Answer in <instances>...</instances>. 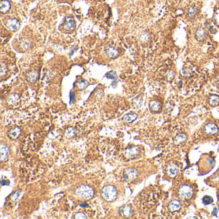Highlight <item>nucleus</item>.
<instances>
[{"instance_id":"bb28decb","label":"nucleus","mask_w":219,"mask_h":219,"mask_svg":"<svg viewBox=\"0 0 219 219\" xmlns=\"http://www.w3.org/2000/svg\"><path fill=\"white\" fill-rule=\"evenodd\" d=\"M88 85L87 81L83 80L80 81L79 83L78 84V88H79L80 90H82V89H84L86 87V85Z\"/></svg>"},{"instance_id":"f03ea898","label":"nucleus","mask_w":219,"mask_h":219,"mask_svg":"<svg viewBox=\"0 0 219 219\" xmlns=\"http://www.w3.org/2000/svg\"><path fill=\"white\" fill-rule=\"evenodd\" d=\"M101 195L104 199L111 202L116 198L117 190L112 185H106L102 189Z\"/></svg>"},{"instance_id":"5701e85b","label":"nucleus","mask_w":219,"mask_h":219,"mask_svg":"<svg viewBox=\"0 0 219 219\" xmlns=\"http://www.w3.org/2000/svg\"><path fill=\"white\" fill-rule=\"evenodd\" d=\"M213 202V199L210 196H204L202 198V203L204 205H209Z\"/></svg>"},{"instance_id":"39448f33","label":"nucleus","mask_w":219,"mask_h":219,"mask_svg":"<svg viewBox=\"0 0 219 219\" xmlns=\"http://www.w3.org/2000/svg\"><path fill=\"white\" fill-rule=\"evenodd\" d=\"M138 176V172L135 168H128L125 169L124 172L123 177L124 178L128 181L134 180Z\"/></svg>"},{"instance_id":"aec40b11","label":"nucleus","mask_w":219,"mask_h":219,"mask_svg":"<svg viewBox=\"0 0 219 219\" xmlns=\"http://www.w3.org/2000/svg\"><path fill=\"white\" fill-rule=\"evenodd\" d=\"M20 133H21V130L18 127L14 128V129H12L11 131H10V137L12 138V139H16L18 137Z\"/></svg>"},{"instance_id":"423d86ee","label":"nucleus","mask_w":219,"mask_h":219,"mask_svg":"<svg viewBox=\"0 0 219 219\" xmlns=\"http://www.w3.org/2000/svg\"><path fill=\"white\" fill-rule=\"evenodd\" d=\"M119 212L121 216L127 218L132 216V214L134 213V211L132 209L131 206L124 205L120 208Z\"/></svg>"},{"instance_id":"473e14b6","label":"nucleus","mask_w":219,"mask_h":219,"mask_svg":"<svg viewBox=\"0 0 219 219\" xmlns=\"http://www.w3.org/2000/svg\"><path fill=\"white\" fill-rule=\"evenodd\" d=\"M10 184V182L9 180L6 179H2L1 180V185L2 186H8Z\"/></svg>"},{"instance_id":"4468645a","label":"nucleus","mask_w":219,"mask_h":219,"mask_svg":"<svg viewBox=\"0 0 219 219\" xmlns=\"http://www.w3.org/2000/svg\"><path fill=\"white\" fill-rule=\"evenodd\" d=\"M207 36L206 32L204 29V28H199L197 30L195 34V37L197 41L199 42H202L205 40Z\"/></svg>"},{"instance_id":"20e7f679","label":"nucleus","mask_w":219,"mask_h":219,"mask_svg":"<svg viewBox=\"0 0 219 219\" xmlns=\"http://www.w3.org/2000/svg\"><path fill=\"white\" fill-rule=\"evenodd\" d=\"M178 193L181 199L183 200L189 199L191 198L193 193V188L188 185H182L179 189Z\"/></svg>"},{"instance_id":"2eb2a0df","label":"nucleus","mask_w":219,"mask_h":219,"mask_svg":"<svg viewBox=\"0 0 219 219\" xmlns=\"http://www.w3.org/2000/svg\"><path fill=\"white\" fill-rule=\"evenodd\" d=\"M39 77V73L36 70L30 71L26 75V78L30 82H35L37 80Z\"/></svg>"},{"instance_id":"1a4fd4ad","label":"nucleus","mask_w":219,"mask_h":219,"mask_svg":"<svg viewBox=\"0 0 219 219\" xmlns=\"http://www.w3.org/2000/svg\"><path fill=\"white\" fill-rule=\"evenodd\" d=\"M179 172V168L177 165L175 163H171L167 167V173L169 176L174 177L176 176Z\"/></svg>"},{"instance_id":"f8f14e48","label":"nucleus","mask_w":219,"mask_h":219,"mask_svg":"<svg viewBox=\"0 0 219 219\" xmlns=\"http://www.w3.org/2000/svg\"><path fill=\"white\" fill-rule=\"evenodd\" d=\"M204 129H205L206 133L210 135L216 134L218 131V129L217 126V125L214 123L208 124L205 126Z\"/></svg>"},{"instance_id":"a878e982","label":"nucleus","mask_w":219,"mask_h":219,"mask_svg":"<svg viewBox=\"0 0 219 219\" xmlns=\"http://www.w3.org/2000/svg\"><path fill=\"white\" fill-rule=\"evenodd\" d=\"M7 71V66L6 65V64L4 62H1V67H0V74H1V76H3V75H5Z\"/></svg>"},{"instance_id":"412c9836","label":"nucleus","mask_w":219,"mask_h":219,"mask_svg":"<svg viewBox=\"0 0 219 219\" xmlns=\"http://www.w3.org/2000/svg\"><path fill=\"white\" fill-rule=\"evenodd\" d=\"M150 109L154 111H158L160 109V104L156 100H152L150 103Z\"/></svg>"},{"instance_id":"2f4dec72","label":"nucleus","mask_w":219,"mask_h":219,"mask_svg":"<svg viewBox=\"0 0 219 219\" xmlns=\"http://www.w3.org/2000/svg\"><path fill=\"white\" fill-rule=\"evenodd\" d=\"M75 134V130L73 128H69L66 131V134L67 136H73Z\"/></svg>"},{"instance_id":"6ab92c4d","label":"nucleus","mask_w":219,"mask_h":219,"mask_svg":"<svg viewBox=\"0 0 219 219\" xmlns=\"http://www.w3.org/2000/svg\"><path fill=\"white\" fill-rule=\"evenodd\" d=\"M209 102L211 106H217L219 103V96L217 95H212L209 98Z\"/></svg>"},{"instance_id":"f704fd0d","label":"nucleus","mask_w":219,"mask_h":219,"mask_svg":"<svg viewBox=\"0 0 219 219\" xmlns=\"http://www.w3.org/2000/svg\"><path fill=\"white\" fill-rule=\"evenodd\" d=\"M80 206V207H82V208H86V207L88 206V204H87V203H86V202H84V203L81 204Z\"/></svg>"},{"instance_id":"b1692460","label":"nucleus","mask_w":219,"mask_h":219,"mask_svg":"<svg viewBox=\"0 0 219 219\" xmlns=\"http://www.w3.org/2000/svg\"><path fill=\"white\" fill-rule=\"evenodd\" d=\"M19 99V96L17 94H12L8 98V102L10 104L16 102Z\"/></svg>"},{"instance_id":"0eeeda50","label":"nucleus","mask_w":219,"mask_h":219,"mask_svg":"<svg viewBox=\"0 0 219 219\" xmlns=\"http://www.w3.org/2000/svg\"><path fill=\"white\" fill-rule=\"evenodd\" d=\"M6 27L9 30L16 31L19 30L20 27V23L19 21L16 19H10L6 21Z\"/></svg>"},{"instance_id":"72a5a7b5","label":"nucleus","mask_w":219,"mask_h":219,"mask_svg":"<svg viewBox=\"0 0 219 219\" xmlns=\"http://www.w3.org/2000/svg\"><path fill=\"white\" fill-rule=\"evenodd\" d=\"M217 208H214L213 210V211H212V215H213V216H217Z\"/></svg>"},{"instance_id":"dca6fc26","label":"nucleus","mask_w":219,"mask_h":219,"mask_svg":"<svg viewBox=\"0 0 219 219\" xmlns=\"http://www.w3.org/2000/svg\"><path fill=\"white\" fill-rule=\"evenodd\" d=\"M9 152V149L6 145L1 144L0 146V157L2 161H4L6 159Z\"/></svg>"},{"instance_id":"9d476101","label":"nucleus","mask_w":219,"mask_h":219,"mask_svg":"<svg viewBox=\"0 0 219 219\" xmlns=\"http://www.w3.org/2000/svg\"><path fill=\"white\" fill-rule=\"evenodd\" d=\"M139 152V151L138 146H131L125 150V155L129 158H132V157H134L136 156H138Z\"/></svg>"},{"instance_id":"6e6552de","label":"nucleus","mask_w":219,"mask_h":219,"mask_svg":"<svg viewBox=\"0 0 219 219\" xmlns=\"http://www.w3.org/2000/svg\"><path fill=\"white\" fill-rule=\"evenodd\" d=\"M64 28L67 31H73L75 28V20L72 17H67L64 23Z\"/></svg>"},{"instance_id":"7ed1b4c3","label":"nucleus","mask_w":219,"mask_h":219,"mask_svg":"<svg viewBox=\"0 0 219 219\" xmlns=\"http://www.w3.org/2000/svg\"><path fill=\"white\" fill-rule=\"evenodd\" d=\"M75 195L81 199H89L94 195V190L91 186L88 185H82L77 188L75 191Z\"/></svg>"},{"instance_id":"4be33fe9","label":"nucleus","mask_w":219,"mask_h":219,"mask_svg":"<svg viewBox=\"0 0 219 219\" xmlns=\"http://www.w3.org/2000/svg\"><path fill=\"white\" fill-rule=\"evenodd\" d=\"M186 138H187V137H186V136L185 134H179L177 136L176 138H175V143L177 144V143H181L182 142H184L186 140Z\"/></svg>"},{"instance_id":"ddd939ff","label":"nucleus","mask_w":219,"mask_h":219,"mask_svg":"<svg viewBox=\"0 0 219 219\" xmlns=\"http://www.w3.org/2000/svg\"><path fill=\"white\" fill-rule=\"evenodd\" d=\"M106 53L107 57H109L111 59H114L116 57L118 54H119V52L117 49L114 48L112 46H108L106 48Z\"/></svg>"},{"instance_id":"c85d7f7f","label":"nucleus","mask_w":219,"mask_h":219,"mask_svg":"<svg viewBox=\"0 0 219 219\" xmlns=\"http://www.w3.org/2000/svg\"><path fill=\"white\" fill-rule=\"evenodd\" d=\"M106 77L108 78H111V79H113L116 80V75L114 72H113V71H110L106 75Z\"/></svg>"},{"instance_id":"c756f323","label":"nucleus","mask_w":219,"mask_h":219,"mask_svg":"<svg viewBox=\"0 0 219 219\" xmlns=\"http://www.w3.org/2000/svg\"><path fill=\"white\" fill-rule=\"evenodd\" d=\"M70 103H74L75 102V93H73V92L70 93Z\"/></svg>"},{"instance_id":"a211bd4d","label":"nucleus","mask_w":219,"mask_h":219,"mask_svg":"<svg viewBox=\"0 0 219 219\" xmlns=\"http://www.w3.org/2000/svg\"><path fill=\"white\" fill-rule=\"evenodd\" d=\"M137 118V114L135 113L127 114L123 117V120L125 123H132Z\"/></svg>"},{"instance_id":"7c9ffc66","label":"nucleus","mask_w":219,"mask_h":219,"mask_svg":"<svg viewBox=\"0 0 219 219\" xmlns=\"http://www.w3.org/2000/svg\"><path fill=\"white\" fill-rule=\"evenodd\" d=\"M75 218H86V217L84 213L79 212L75 215Z\"/></svg>"},{"instance_id":"9b49d317","label":"nucleus","mask_w":219,"mask_h":219,"mask_svg":"<svg viewBox=\"0 0 219 219\" xmlns=\"http://www.w3.org/2000/svg\"><path fill=\"white\" fill-rule=\"evenodd\" d=\"M181 204L177 200H173L168 204V208L170 212H175L181 209Z\"/></svg>"},{"instance_id":"cd10ccee","label":"nucleus","mask_w":219,"mask_h":219,"mask_svg":"<svg viewBox=\"0 0 219 219\" xmlns=\"http://www.w3.org/2000/svg\"><path fill=\"white\" fill-rule=\"evenodd\" d=\"M21 195V191L20 190H18V191H17L16 192H15L14 193V194L12 195L11 199H12V200L13 201V202H16V201L17 200V199L19 198V196Z\"/></svg>"},{"instance_id":"f257e3e1","label":"nucleus","mask_w":219,"mask_h":219,"mask_svg":"<svg viewBox=\"0 0 219 219\" xmlns=\"http://www.w3.org/2000/svg\"><path fill=\"white\" fill-rule=\"evenodd\" d=\"M202 157L203 159H200L199 163V170L202 174H206L214 167L215 161L208 155H204Z\"/></svg>"},{"instance_id":"f3484780","label":"nucleus","mask_w":219,"mask_h":219,"mask_svg":"<svg viewBox=\"0 0 219 219\" xmlns=\"http://www.w3.org/2000/svg\"><path fill=\"white\" fill-rule=\"evenodd\" d=\"M10 3L7 0H3L0 3V10L2 13H6L10 9Z\"/></svg>"},{"instance_id":"393cba45","label":"nucleus","mask_w":219,"mask_h":219,"mask_svg":"<svg viewBox=\"0 0 219 219\" xmlns=\"http://www.w3.org/2000/svg\"><path fill=\"white\" fill-rule=\"evenodd\" d=\"M197 13V9L195 6H191L190 7L188 10V15L190 17H193Z\"/></svg>"}]
</instances>
